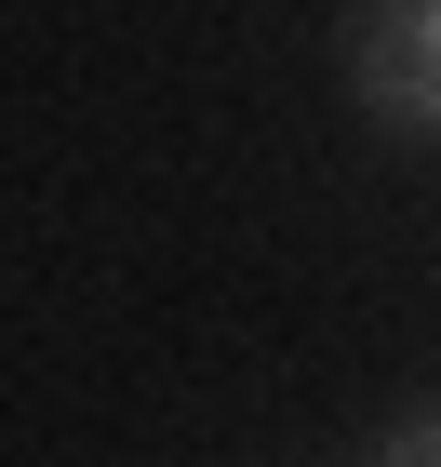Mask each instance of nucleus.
I'll return each mask as SVG.
<instances>
[{
	"instance_id": "f257e3e1",
	"label": "nucleus",
	"mask_w": 441,
	"mask_h": 467,
	"mask_svg": "<svg viewBox=\"0 0 441 467\" xmlns=\"http://www.w3.org/2000/svg\"><path fill=\"white\" fill-rule=\"evenodd\" d=\"M348 67H362V108L374 120H415V134H428L441 120V0H374Z\"/></svg>"
},
{
	"instance_id": "f03ea898",
	"label": "nucleus",
	"mask_w": 441,
	"mask_h": 467,
	"mask_svg": "<svg viewBox=\"0 0 441 467\" xmlns=\"http://www.w3.org/2000/svg\"><path fill=\"white\" fill-rule=\"evenodd\" d=\"M374 467H441V414H415V428H388V454Z\"/></svg>"
}]
</instances>
